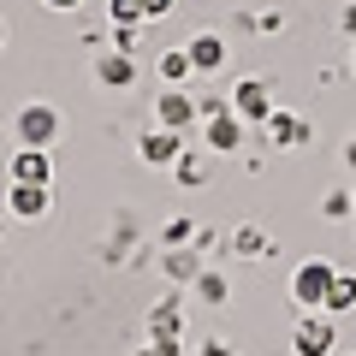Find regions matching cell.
I'll return each mask as SVG.
<instances>
[{
  "instance_id": "obj_10",
  "label": "cell",
  "mask_w": 356,
  "mask_h": 356,
  "mask_svg": "<svg viewBox=\"0 0 356 356\" xmlns=\"http://www.w3.org/2000/svg\"><path fill=\"white\" fill-rule=\"evenodd\" d=\"M48 202H54L48 184H13V196H6V208H13L18 220H42V214H48Z\"/></svg>"
},
{
  "instance_id": "obj_1",
  "label": "cell",
  "mask_w": 356,
  "mask_h": 356,
  "mask_svg": "<svg viewBox=\"0 0 356 356\" xmlns=\"http://www.w3.org/2000/svg\"><path fill=\"white\" fill-rule=\"evenodd\" d=\"M332 273H339L332 261H303V267L291 273V303L303 309V315H321V309H327V285H332Z\"/></svg>"
},
{
  "instance_id": "obj_28",
  "label": "cell",
  "mask_w": 356,
  "mask_h": 356,
  "mask_svg": "<svg viewBox=\"0 0 356 356\" xmlns=\"http://www.w3.org/2000/svg\"><path fill=\"white\" fill-rule=\"evenodd\" d=\"M0 232H6V220H0Z\"/></svg>"
},
{
  "instance_id": "obj_4",
  "label": "cell",
  "mask_w": 356,
  "mask_h": 356,
  "mask_svg": "<svg viewBox=\"0 0 356 356\" xmlns=\"http://www.w3.org/2000/svg\"><path fill=\"white\" fill-rule=\"evenodd\" d=\"M196 113H202V107H196L184 89H172V83H166V95L154 102V119H161V131H191V125H196Z\"/></svg>"
},
{
  "instance_id": "obj_23",
  "label": "cell",
  "mask_w": 356,
  "mask_h": 356,
  "mask_svg": "<svg viewBox=\"0 0 356 356\" xmlns=\"http://www.w3.org/2000/svg\"><path fill=\"white\" fill-rule=\"evenodd\" d=\"M196 356H238V350H232L226 339H208V344H202V350H196Z\"/></svg>"
},
{
  "instance_id": "obj_9",
  "label": "cell",
  "mask_w": 356,
  "mask_h": 356,
  "mask_svg": "<svg viewBox=\"0 0 356 356\" xmlns=\"http://www.w3.org/2000/svg\"><path fill=\"white\" fill-rule=\"evenodd\" d=\"M178 154H184V131H161L154 125L149 137H143V161L149 166H178Z\"/></svg>"
},
{
  "instance_id": "obj_8",
  "label": "cell",
  "mask_w": 356,
  "mask_h": 356,
  "mask_svg": "<svg viewBox=\"0 0 356 356\" xmlns=\"http://www.w3.org/2000/svg\"><path fill=\"white\" fill-rule=\"evenodd\" d=\"M95 77H102L107 89H131V83H137V54H119V48H107L102 60H95Z\"/></svg>"
},
{
  "instance_id": "obj_20",
  "label": "cell",
  "mask_w": 356,
  "mask_h": 356,
  "mask_svg": "<svg viewBox=\"0 0 356 356\" xmlns=\"http://www.w3.org/2000/svg\"><path fill=\"white\" fill-rule=\"evenodd\" d=\"M166 267H172V280H191V273H196V261H191V255H172Z\"/></svg>"
},
{
  "instance_id": "obj_26",
  "label": "cell",
  "mask_w": 356,
  "mask_h": 356,
  "mask_svg": "<svg viewBox=\"0 0 356 356\" xmlns=\"http://www.w3.org/2000/svg\"><path fill=\"white\" fill-rule=\"evenodd\" d=\"M137 356H166V350H154V344H149V350H137Z\"/></svg>"
},
{
  "instance_id": "obj_7",
  "label": "cell",
  "mask_w": 356,
  "mask_h": 356,
  "mask_svg": "<svg viewBox=\"0 0 356 356\" xmlns=\"http://www.w3.org/2000/svg\"><path fill=\"white\" fill-rule=\"evenodd\" d=\"M13 184H54V154L48 149H18L13 154Z\"/></svg>"
},
{
  "instance_id": "obj_5",
  "label": "cell",
  "mask_w": 356,
  "mask_h": 356,
  "mask_svg": "<svg viewBox=\"0 0 356 356\" xmlns=\"http://www.w3.org/2000/svg\"><path fill=\"white\" fill-rule=\"evenodd\" d=\"M232 113L238 119H250V125H267V119H273V95H267V83H238L232 89Z\"/></svg>"
},
{
  "instance_id": "obj_29",
  "label": "cell",
  "mask_w": 356,
  "mask_h": 356,
  "mask_svg": "<svg viewBox=\"0 0 356 356\" xmlns=\"http://www.w3.org/2000/svg\"><path fill=\"white\" fill-rule=\"evenodd\" d=\"M350 196H356V191H350Z\"/></svg>"
},
{
  "instance_id": "obj_15",
  "label": "cell",
  "mask_w": 356,
  "mask_h": 356,
  "mask_svg": "<svg viewBox=\"0 0 356 356\" xmlns=\"http://www.w3.org/2000/svg\"><path fill=\"white\" fill-rule=\"evenodd\" d=\"M232 250H238V255H267V238L255 226H238V232H232Z\"/></svg>"
},
{
  "instance_id": "obj_16",
  "label": "cell",
  "mask_w": 356,
  "mask_h": 356,
  "mask_svg": "<svg viewBox=\"0 0 356 356\" xmlns=\"http://www.w3.org/2000/svg\"><path fill=\"white\" fill-rule=\"evenodd\" d=\"M107 18L113 24H149L143 18V0H107Z\"/></svg>"
},
{
  "instance_id": "obj_25",
  "label": "cell",
  "mask_w": 356,
  "mask_h": 356,
  "mask_svg": "<svg viewBox=\"0 0 356 356\" xmlns=\"http://www.w3.org/2000/svg\"><path fill=\"white\" fill-rule=\"evenodd\" d=\"M344 166H350V172H356V137L344 143Z\"/></svg>"
},
{
  "instance_id": "obj_13",
  "label": "cell",
  "mask_w": 356,
  "mask_h": 356,
  "mask_svg": "<svg viewBox=\"0 0 356 356\" xmlns=\"http://www.w3.org/2000/svg\"><path fill=\"white\" fill-rule=\"evenodd\" d=\"M267 137H273V143H303L309 131H303V119H291V113H273V119H267Z\"/></svg>"
},
{
  "instance_id": "obj_14",
  "label": "cell",
  "mask_w": 356,
  "mask_h": 356,
  "mask_svg": "<svg viewBox=\"0 0 356 356\" xmlns=\"http://www.w3.org/2000/svg\"><path fill=\"white\" fill-rule=\"evenodd\" d=\"M196 72V65H191V54H184V48H172V54H161V77H166V83H184V77H191Z\"/></svg>"
},
{
  "instance_id": "obj_19",
  "label": "cell",
  "mask_w": 356,
  "mask_h": 356,
  "mask_svg": "<svg viewBox=\"0 0 356 356\" xmlns=\"http://www.w3.org/2000/svg\"><path fill=\"white\" fill-rule=\"evenodd\" d=\"M137 30L143 24H113V48L119 54H137Z\"/></svg>"
},
{
  "instance_id": "obj_11",
  "label": "cell",
  "mask_w": 356,
  "mask_h": 356,
  "mask_svg": "<svg viewBox=\"0 0 356 356\" xmlns=\"http://www.w3.org/2000/svg\"><path fill=\"white\" fill-rule=\"evenodd\" d=\"M184 54H191V65H196V72H220V65H226V36L202 30V36H196Z\"/></svg>"
},
{
  "instance_id": "obj_2",
  "label": "cell",
  "mask_w": 356,
  "mask_h": 356,
  "mask_svg": "<svg viewBox=\"0 0 356 356\" xmlns=\"http://www.w3.org/2000/svg\"><path fill=\"white\" fill-rule=\"evenodd\" d=\"M54 137H60V113L54 107H42V102L18 107V143L24 149H54Z\"/></svg>"
},
{
  "instance_id": "obj_12",
  "label": "cell",
  "mask_w": 356,
  "mask_h": 356,
  "mask_svg": "<svg viewBox=\"0 0 356 356\" xmlns=\"http://www.w3.org/2000/svg\"><path fill=\"white\" fill-rule=\"evenodd\" d=\"M356 309V273H332V285H327V309H321V315H350Z\"/></svg>"
},
{
  "instance_id": "obj_21",
  "label": "cell",
  "mask_w": 356,
  "mask_h": 356,
  "mask_svg": "<svg viewBox=\"0 0 356 356\" xmlns=\"http://www.w3.org/2000/svg\"><path fill=\"white\" fill-rule=\"evenodd\" d=\"M172 6H178V0H143V18H166Z\"/></svg>"
},
{
  "instance_id": "obj_6",
  "label": "cell",
  "mask_w": 356,
  "mask_h": 356,
  "mask_svg": "<svg viewBox=\"0 0 356 356\" xmlns=\"http://www.w3.org/2000/svg\"><path fill=\"white\" fill-rule=\"evenodd\" d=\"M238 143H243V119L232 113V107L208 113V149L214 154H238Z\"/></svg>"
},
{
  "instance_id": "obj_17",
  "label": "cell",
  "mask_w": 356,
  "mask_h": 356,
  "mask_svg": "<svg viewBox=\"0 0 356 356\" xmlns=\"http://www.w3.org/2000/svg\"><path fill=\"white\" fill-rule=\"evenodd\" d=\"M196 297H202V303H226V273H202V280H196Z\"/></svg>"
},
{
  "instance_id": "obj_18",
  "label": "cell",
  "mask_w": 356,
  "mask_h": 356,
  "mask_svg": "<svg viewBox=\"0 0 356 356\" xmlns=\"http://www.w3.org/2000/svg\"><path fill=\"white\" fill-rule=\"evenodd\" d=\"M321 208H327V220H344V214H356V196L350 191H327V202H321Z\"/></svg>"
},
{
  "instance_id": "obj_24",
  "label": "cell",
  "mask_w": 356,
  "mask_h": 356,
  "mask_svg": "<svg viewBox=\"0 0 356 356\" xmlns=\"http://www.w3.org/2000/svg\"><path fill=\"white\" fill-rule=\"evenodd\" d=\"M42 6H48V13H77L83 0H42Z\"/></svg>"
},
{
  "instance_id": "obj_22",
  "label": "cell",
  "mask_w": 356,
  "mask_h": 356,
  "mask_svg": "<svg viewBox=\"0 0 356 356\" xmlns=\"http://www.w3.org/2000/svg\"><path fill=\"white\" fill-rule=\"evenodd\" d=\"M178 178L184 184H202V161H178Z\"/></svg>"
},
{
  "instance_id": "obj_27",
  "label": "cell",
  "mask_w": 356,
  "mask_h": 356,
  "mask_svg": "<svg viewBox=\"0 0 356 356\" xmlns=\"http://www.w3.org/2000/svg\"><path fill=\"white\" fill-rule=\"evenodd\" d=\"M0 48H6V18H0Z\"/></svg>"
},
{
  "instance_id": "obj_3",
  "label": "cell",
  "mask_w": 356,
  "mask_h": 356,
  "mask_svg": "<svg viewBox=\"0 0 356 356\" xmlns=\"http://www.w3.org/2000/svg\"><path fill=\"white\" fill-rule=\"evenodd\" d=\"M332 344H339V327H332V315H303L291 332V350L297 356H332Z\"/></svg>"
}]
</instances>
